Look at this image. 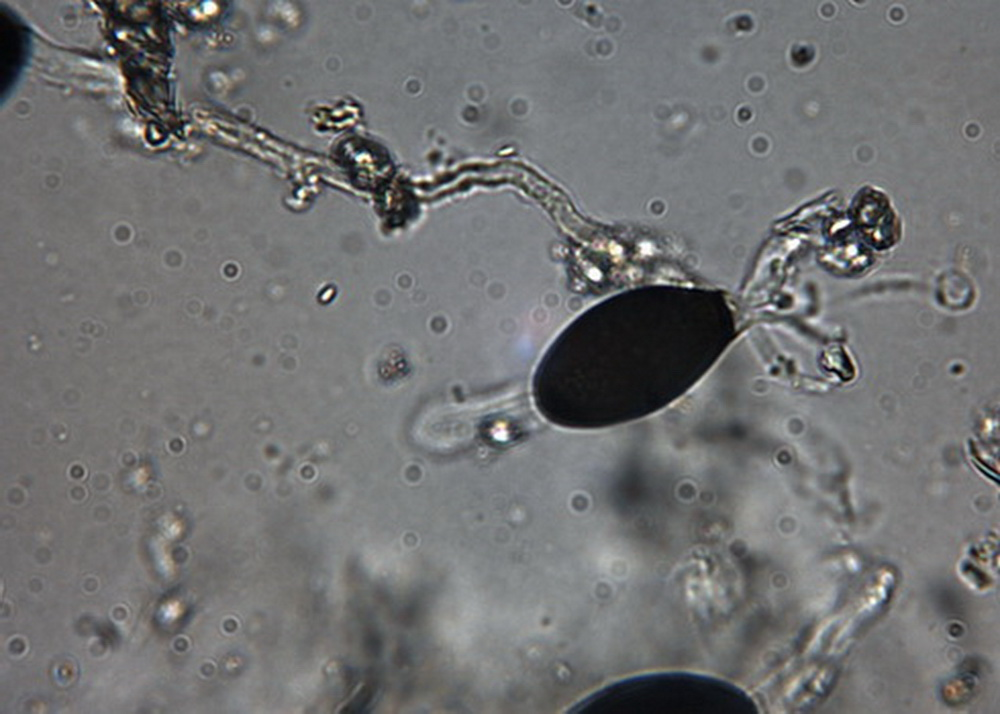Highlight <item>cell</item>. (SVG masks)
<instances>
[{
  "label": "cell",
  "instance_id": "1",
  "mask_svg": "<svg viewBox=\"0 0 1000 714\" xmlns=\"http://www.w3.org/2000/svg\"><path fill=\"white\" fill-rule=\"evenodd\" d=\"M567 713H758L740 687L716 677L684 672H655L613 682L579 700Z\"/></svg>",
  "mask_w": 1000,
  "mask_h": 714
}]
</instances>
